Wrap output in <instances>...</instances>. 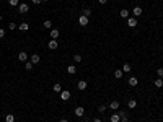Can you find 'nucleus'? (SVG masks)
I'll list each match as a JSON object with an SVG mask.
<instances>
[{
	"mask_svg": "<svg viewBox=\"0 0 163 122\" xmlns=\"http://www.w3.org/2000/svg\"><path fill=\"white\" fill-rule=\"evenodd\" d=\"M0 55H2V52H0Z\"/></svg>",
	"mask_w": 163,
	"mask_h": 122,
	"instance_id": "obj_40",
	"label": "nucleus"
},
{
	"mask_svg": "<svg viewBox=\"0 0 163 122\" xmlns=\"http://www.w3.org/2000/svg\"><path fill=\"white\" fill-rule=\"evenodd\" d=\"M90 21H88V16H83V15H80L78 16V25L80 26H86Z\"/></svg>",
	"mask_w": 163,
	"mask_h": 122,
	"instance_id": "obj_3",
	"label": "nucleus"
},
{
	"mask_svg": "<svg viewBox=\"0 0 163 122\" xmlns=\"http://www.w3.org/2000/svg\"><path fill=\"white\" fill-rule=\"evenodd\" d=\"M67 72L70 73V75H73V73L77 72V67H75V65H69V67H67Z\"/></svg>",
	"mask_w": 163,
	"mask_h": 122,
	"instance_id": "obj_19",
	"label": "nucleus"
},
{
	"mask_svg": "<svg viewBox=\"0 0 163 122\" xmlns=\"http://www.w3.org/2000/svg\"><path fill=\"white\" fill-rule=\"evenodd\" d=\"M121 18H124V20L129 18V10H121Z\"/></svg>",
	"mask_w": 163,
	"mask_h": 122,
	"instance_id": "obj_22",
	"label": "nucleus"
},
{
	"mask_svg": "<svg viewBox=\"0 0 163 122\" xmlns=\"http://www.w3.org/2000/svg\"><path fill=\"white\" fill-rule=\"evenodd\" d=\"M100 3H101V5H104V3H108V0H100Z\"/></svg>",
	"mask_w": 163,
	"mask_h": 122,
	"instance_id": "obj_36",
	"label": "nucleus"
},
{
	"mask_svg": "<svg viewBox=\"0 0 163 122\" xmlns=\"http://www.w3.org/2000/svg\"><path fill=\"white\" fill-rule=\"evenodd\" d=\"M5 120L7 122H15V116H13V114H7L5 116Z\"/></svg>",
	"mask_w": 163,
	"mask_h": 122,
	"instance_id": "obj_24",
	"label": "nucleus"
},
{
	"mask_svg": "<svg viewBox=\"0 0 163 122\" xmlns=\"http://www.w3.org/2000/svg\"><path fill=\"white\" fill-rule=\"evenodd\" d=\"M119 106H121L119 101H111L109 103V107H111V109H119Z\"/></svg>",
	"mask_w": 163,
	"mask_h": 122,
	"instance_id": "obj_16",
	"label": "nucleus"
},
{
	"mask_svg": "<svg viewBox=\"0 0 163 122\" xmlns=\"http://www.w3.org/2000/svg\"><path fill=\"white\" fill-rule=\"evenodd\" d=\"M0 21H2V15H0Z\"/></svg>",
	"mask_w": 163,
	"mask_h": 122,
	"instance_id": "obj_39",
	"label": "nucleus"
},
{
	"mask_svg": "<svg viewBox=\"0 0 163 122\" xmlns=\"http://www.w3.org/2000/svg\"><path fill=\"white\" fill-rule=\"evenodd\" d=\"M39 60H41V59H39V55L38 54H33L31 59H29V62H31L33 65H36V64H39Z\"/></svg>",
	"mask_w": 163,
	"mask_h": 122,
	"instance_id": "obj_11",
	"label": "nucleus"
},
{
	"mask_svg": "<svg viewBox=\"0 0 163 122\" xmlns=\"http://www.w3.org/2000/svg\"><path fill=\"white\" fill-rule=\"evenodd\" d=\"M42 26H44V28H47V29H52V21L51 20H46L42 23Z\"/></svg>",
	"mask_w": 163,
	"mask_h": 122,
	"instance_id": "obj_20",
	"label": "nucleus"
},
{
	"mask_svg": "<svg viewBox=\"0 0 163 122\" xmlns=\"http://www.w3.org/2000/svg\"><path fill=\"white\" fill-rule=\"evenodd\" d=\"M122 77H124V72H122V70H119V68H117V70H114V78H117V80H121Z\"/></svg>",
	"mask_w": 163,
	"mask_h": 122,
	"instance_id": "obj_14",
	"label": "nucleus"
},
{
	"mask_svg": "<svg viewBox=\"0 0 163 122\" xmlns=\"http://www.w3.org/2000/svg\"><path fill=\"white\" fill-rule=\"evenodd\" d=\"M20 29H21V31H28V29H29V25H28V23H21V25H20Z\"/></svg>",
	"mask_w": 163,
	"mask_h": 122,
	"instance_id": "obj_25",
	"label": "nucleus"
},
{
	"mask_svg": "<svg viewBox=\"0 0 163 122\" xmlns=\"http://www.w3.org/2000/svg\"><path fill=\"white\" fill-rule=\"evenodd\" d=\"M82 15H83V16H88V18H90L91 10H90V8H83V10H82Z\"/></svg>",
	"mask_w": 163,
	"mask_h": 122,
	"instance_id": "obj_21",
	"label": "nucleus"
},
{
	"mask_svg": "<svg viewBox=\"0 0 163 122\" xmlns=\"http://www.w3.org/2000/svg\"><path fill=\"white\" fill-rule=\"evenodd\" d=\"M31 2H33V3H36V5H39V3H41L42 0H31Z\"/></svg>",
	"mask_w": 163,
	"mask_h": 122,
	"instance_id": "obj_35",
	"label": "nucleus"
},
{
	"mask_svg": "<svg viewBox=\"0 0 163 122\" xmlns=\"http://www.w3.org/2000/svg\"><path fill=\"white\" fill-rule=\"evenodd\" d=\"M127 106H129V109H134V107H137V101H135V99H129Z\"/></svg>",
	"mask_w": 163,
	"mask_h": 122,
	"instance_id": "obj_17",
	"label": "nucleus"
},
{
	"mask_svg": "<svg viewBox=\"0 0 163 122\" xmlns=\"http://www.w3.org/2000/svg\"><path fill=\"white\" fill-rule=\"evenodd\" d=\"M73 114H75L77 117H82L83 114H85V109H83L82 106H78V107H75V112H73Z\"/></svg>",
	"mask_w": 163,
	"mask_h": 122,
	"instance_id": "obj_9",
	"label": "nucleus"
},
{
	"mask_svg": "<svg viewBox=\"0 0 163 122\" xmlns=\"http://www.w3.org/2000/svg\"><path fill=\"white\" fill-rule=\"evenodd\" d=\"M3 38H5V29L0 28V39H3Z\"/></svg>",
	"mask_w": 163,
	"mask_h": 122,
	"instance_id": "obj_30",
	"label": "nucleus"
},
{
	"mask_svg": "<svg viewBox=\"0 0 163 122\" xmlns=\"http://www.w3.org/2000/svg\"><path fill=\"white\" fill-rule=\"evenodd\" d=\"M47 47H49V49H52V51H56L57 47H59V44H57V41H56V39H51V41H49V44H47Z\"/></svg>",
	"mask_w": 163,
	"mask_h": 122,
	"instance_id": "obj_8",
	"label": "nucleus"
},
{
	"mask_svg": "<svg viewBox=\"0 0 163 122\" xmlns=\"http://www.w3.org/2000/svg\"><path fill=\"white\" fill-rule=\"evenodd\" d=\"M18 11L21 13V15H26V13L29 11V7H28V3H20V5H18Z\"/></svg>",
	"mask_w": 163,
	"mask_h": 122,
	"instance_id": "obj_1",
	"label": "nucleus"
},
{
	"mask_svg": "<svg viewBox=\"0 0 163 122\" xmlns=\"http://www.w3.org/2000/svg\"><path fill=\"white\" fill-rule=\"evenodd\" d=\"M60 99H62V101H69L70 99V91L69 90H62L60 91Z\"/></svg>",
	"mask_w": 163,
	"mask_h": 122,
	"instance_id": "obj_2",
	"label": "nucleus"
},
{
	"mask_svg": "<svg viewBox=\"0 0 163 122\" xmlns=\"http://www.w3.org/2000/svg\"><path fill=\"white\" fill-rule=\"evenodd\" d=\"M8 3H10V7H18L20 0H8Z\"/></svg>",
	"mask_w": 163,
	"mask_h": 122,
	"instance_id": "obj_26",
	"label": "nucleus"
},
{
	"mask_svg": "<svg viewBox=\"0 0 163 122\" xmlns=\"http://www.w3.org/2000/svg\"><path fill=\"white\" fill-rule=\"evenodd\" d=\"M142 7H139V5H135L134 7V10H132V13H134V16H140V15H142Z\"/></svg>",
	"mask_w": 163,
	"mask_h": 122,
	"instance_id": "obj_6",
	"label": "nucleus"
},
{
	"mask_svg": "<svg viewBox=\"0 0 163 122\" xmlns=\"http://www.w3.org/2000/svg\"><path fill=\"white\" fill-rule=\"evenodd\" d=\"M52 90H54V93H59L60 94V91H62V85H60V83H54Z\"/></svg>",
	"mask_w": 163,
	"mask_h": 122,
	"instance_id": "obj_15",
	"label": "nucleus"
},
{
	"mask_svg": "<svg viewBox=\"0 0 163 122\" xmlns=\"http://www.w3.org/2000/svg\"><path fill=\"white\" fill-rule=\"evenodd\" d=\"M119 116H121V117H124V116H127V111H121V112H119Z\"/></svg>",
	"mask_w": 163,
	"mask_h": 122,
	"instance_id": "obj_33",
	"label": "nucleus"
},
{
	"mask_svg": "<svg viewBox=\"0 0 163 122\" xmlns=\"http://www.w3.org/2000/svg\"><path fill=\"white\" fill-rule=\"evenodd\" d=\"M18 60H20V62H28V54H26V52H20V54H18Z\"/></svg>",
	"mask_w": 163,
	"mask_h": 122,
	"instance_id": "obj_10",
	"label": "nucleus"
},
{
	"mask_svg": "<svg viewBox=\"0 0 163 122\" xmlns=\"http://www.w3.org/2000/svg\"><path fill=\"white\" fill-rule=\"evenodd\" d=\"M59 34H60V33H59V29L52 28V29H51V33H49V36H51L52 39H56V41H57V38H59Z\"/></svg>",
	"mask_w": 163,
	"mask_h": 122,
	"instance_id": "obj_7",
	"label": "nucleus"
},
{
	"mask_svg": "<svg viewBox=\"0 0 163 122\" xmlns=\"http://www.w3.org/2000/svg\"><path fill=\"white\" fill-rule=\"evenodd\" d=\"M121 122H129V119H127V116H124V117H121Z\"/></svg>",
	"mask_w": 163,
	"mask_h": 122,
	"instance_id": "obj_34",
	"label": "nucleus"
},
{
	"mask_svg": "<svg viewBox=\"0 0 163 122\" xmlns=\"http://www.w3.org/2000/svg\"><path fill=\"white\" fill-rule=\"evenodd\" d=\"M59 122H69V120H67V119H60Z\"/></svg>",
	"mask_w": 163,
	"mask_h": 122,
	"instance_id": "obj_38",
	"label": "nucleus"
},
{
	"mask_svg": "<svg viewBox=\"0 0 163 122\" xmlns=\"http://www.w3.org/2000/svg\"><path fill=\"white\" fill-rule=\"evenodd\" d=\"M109 120H111V122H121V116H119V112L113 114L111 117H109Z\"/></svg>",
	"mask_w": 163,
	"mask_h": 122,
	"instance_id": "obj_13",
	"label": "nucleus"
},
{
	"mask_svg": "<svg viewBox=\"0 0 163 122\" xmlns=\"http://www.w3.org/2000/svg\"><path fill=\"white\" fill-rule=\"evenodd\" d=\"M157 75H158V78H163V68H161V67L157 70Z\"/></svg>",
	"mask_w": 163,
	"mask_h": 122,
	"instance_id": "obj_29",
	"label": "nucleus"
},
{
	"mask_svg": "<svg viewBox=\"0 0 163 122\" xmlns=\"http://www.w3.org/2000/svg\"><path fill=\"white\" fill-rule=\"evenodd\" d=\"M98 111H100V112H104V111H106V106H104V104H101V106L98 107Z\"/></svg>",
	"mask_w": 163,
	"mask_h": 122,
	"instance_id": "obj_31",
	"label": "nucleus"
},
{
	"mask_svg": "<svg viewBox=\"0 0 163 122\" xmlns=\"http://www.w3.org/2000/svg\"><path fill=\"white\" fill-rule=\"evenodd\" d=\"M129 85H131V86H137V85H139V78H137V77H131V78H129Z\"/></svg>",
	"mask_w": 163,
	"mask_h": 122,
	"instance_id": "obj_12",
	"label": "nucleus"
},
{
	"mask_svg": "<svg viewBox=\"0 0 163 122\" xmlns=\"http://www.w3.org/2000/svg\"><path fill=\"white\" fill-rule=\"evenodd\" d=\"M122 72H124V73H129V72H131V64H124V65H122Z\"/></svg>",
	"mask_w": 163,
	"mask_h": 122,
	"instance_id": "obj_23",
	"label": "nucleus"
},
{
	"mask_svg": "<svg viewBox=\"0 0 163 122\" xmlns=\"http://www.w3.org/2000/svg\"><path fill=\"white\" fill-rule=\"evenodd\" d=\"M73 62H82V55L75 54V55H73Z\"/></svg>",
	"mask_w": 163,
	"mask_h": 122,
	"instance_id": "obj_28",
	"label": "nucleus"
},
{
	"mask_svg": "<svg viewBox=\"0 0 163 122\" xmlns=\"http://www.w3.org/2000/svg\"><path fill=\"white\" fill-rule=\"evenodd\" d=\"M86 86H88V83H86L85 80H80V81H78V83H77V88L80 90V91H83V90H86Z\"/></svg>",
	"mask_w": 163,
	"mask_h": 122,
	"instance_id": "obj_5",
	"label": "nucleus"
},
{
	"mask_svg": "<svg viewBox=\"0 0 163 122\" xmlns=\"http://www.w3.org/2000/svg\"><path fill=\"white\" fill-rule=\"evenodd\" d=\"M33 67H34V65H33L31 62H29V60H28V62L25 64V68H26V70H33Z\"/></svg>",
	"mask_w": 163,
	"mask_h": 122,
	"instance_id": "obj_27",
	"label": "nucleus"
},
{
	"mask_svg": "<svg viewBox=\"0 0 163 122\" xmlns=\"http://www.w3.org/2000/svg\"><path fill=\"white\" fill-rule=\"evenodd\" d=\"M127 26H129V28H135V26H137V18H135V16L127 18Z\"/></svg>",
	"mask_w": 163,
	"mask_h": 122,
	"instance_id": "obj_4",
	"label": "nucleus"
},
{
	"mask_svg": "<svg viewBox=\"0 0 163 122\" xmlns=\"http://www.w3.org/2000/svg\"><path fill=\"white\" fill-rule=\"evenodd\" d=\"M153 85H155L157 88H161V86H163V78H157V80L153 81Z\"/></svg>",
	"mask_w": 163,
	"mask_h": 122,
	"instance_id": "obj_18",
	"label": "nucleus"
},
{
	"mask_svg": "<svg viewBox=\"0 0 163 122\" xmlns=\"http://www.w3.org/2000/svg\"><path fill=\"white\" fill-rule=\"evenodd\" d=\"M93 122H101V119H100V117H95V119H93Z\"/></svg>",
	"mask_w": 163,
	"mask_h": 122,
	"instance_id": "obj_37",
	"label": "nucleus"
},
{
	"mask_svg": "<svg viewBox=\"0 0 163 122\" xmlns=\"http://www.w3.org/2000/svg\"><path fill=\"white\" fill-rule=\"evenodd\" d=\"M8 28H10V29H15L16 25H15V23H10V25H8Z\"/></svg>",
	"mask_w": 163,
	"mask_h": 122,
	"instance_id": "obj_32",
	"label": "nucleus"
}]
</instances>
